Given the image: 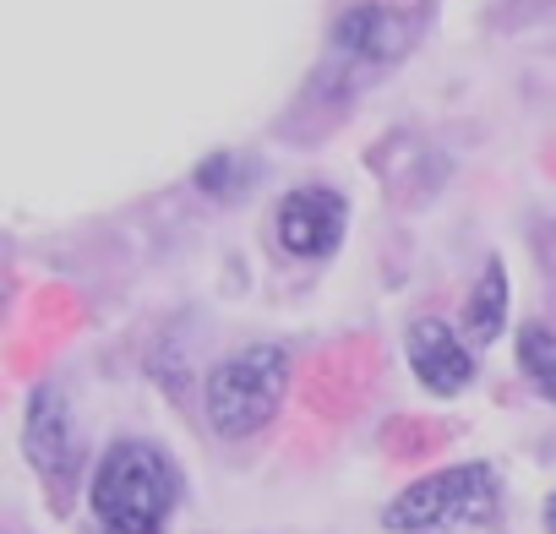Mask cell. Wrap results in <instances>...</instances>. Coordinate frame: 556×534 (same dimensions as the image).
<instances>
[{
	"mask_svg": "<svg viewBox=\"0 0 556 534\" xmlns=\"http://www.w3.org/2000/svg\"><path fill=\"white\" fill-rule=\"evenodd\" d=\"M180 496V474L148 442H115L88 485L99 534H164V518Z\"/></svg>",
	"mask_w": 556,
	"mask_h": 534,
	"instance_id": "1",
	"label": "cell"
},
{
	"mask_svg": "<svg viewBox=\"0 0 556 534\" xmlns=\"http://www.w3.org/2000/svg\"><path fill=\"white\" fill-rule=\"evenodd\" d=\"M285 393H290V355L273 344H251L207 371V393H202L207 425L229 442L256 436L262 425H273Z\"/></svg>",
	"mask_w": 556,
	"mask_h": 534,
	"instance_id": "2",
	"label": "cell"
},
{
	"mask_svg": "<svg viewBox=\"0 0 556 534\" xmlns=\"http://www.w3.org/2000/svg\"><path fill=\"white\" fill-rule=\"evenodd\" d=\"M496 512V474L485 463H458L442 474H426L404 485L382 523L393 534H426V529H458V523H485Z\"/></svg>",
	"mask_w": 556,
	"mask_h": 534,
	"instance_id": "3",
	"label": "cell"
},
{
	"mask_svg": "<svg viewBox=\"0 0 556 534\" xmlns=\"http://www.w3.org/2000/svg\"><path fill=\"white\" fill-rule=\"evenodd\" d=\"M344 218H350V207H344L339 191H328V186H301V191H290L285 202H278L273 234H278V245H285L290 256L323 262V256L339 251Z\"/></svg>",
	"mask_w": 556,
	"mask_h": 534,
	"instance_id": "4",
	"label": "cell"
},
{
	"mask_svg": "<svg viewBox=\"0 0 556 534\" xmlns=\"http://www.w3.org/2000/svg\"><path fill=\"white\" fill-rule=\"evenodd\" d=\"M404 349H409V371H415V382L431 387V393H442V398H447V393H464L469 377H475V355H469V344H464L442 317H420V322L409 328Z\"/></svg>",
	"mask_w": 556,
	"mask_h": 534,
	"instance_id": "5",
	"label": "cell"
},
{
	"mask_svg": "<svg viewBox=\"0 0 556 534\" xmlns=\"http://www.w3.org/2000/svg\"><path fill=\"white\" fill-rule=\"evenodd\" d=\"M415 39V23L399 17L393 7H377V0H366V7H350L333 28V55L344 61H361V66H388L409 50Z\"/></svg>",
	"mask_w": 556,
	"mask_h": 534,
	"instance_id": "6",
	"label": "cell"
},
{
	"mask_svg": "<svg viewBox=\"0 0 556 534\" xmlns=\"http://www.w3.org/2000/svg\"><path fill=\"white\" fill-rule=\"evenodd\" d=\"M28 458L39 463L45 480H55V491H66L77 480V436H72V415H66V398L55 387H39L28 398Z\"/></svg>",
	"mask_w": 556,
	"mask_h": 534,
	"instance_id": "7",
	"label": "cell"
},
{
	"mask_svg": "<svg viewBox=\"0 0 556 534\" xmlns=\"http://www.w3.org/2000/svg\"><path fill=\"white\" fill-rule=\"evenodd\" d=\"M464 322H469V339H475V344H491V339L502 333V322H507V274H502V262L485 267V279H480L475 295H469Z\"/></svg>",
	"mask_w": 556,
	"mask_h": 534,
	"instance_id": "8",
	"label": "cell"
},
{
	"mask_svg": "<svg viewBox=\"0 0 556 534\" xmlns=\"http://www.w3.org/2000/svg\"><path fill=\"white\" fill-rule=\"evenodd\" d=\"M518 366H523V377H529L545 398H556V328L529 322V328L518 333Z\"/></svg>",
	"mask_w": 556,
	"mask_h": 534,
	"instance_id": "9",
	"label": "cell"
},
{
	"mask_svg": "<svg viewBox=\"0 0 556 534\" xmlns=\"http://www.w3.org/2000/svg\"><path fill=\"white\" fill-rule=\"evenodd\" d=\"M545 523H551V534H556V496L545 501Z\"/></svg>",
	"mask_w": 556,
	"mask_h": 534,
	"instance_id": "10",
	"label": "cell"
}]
</instances>
